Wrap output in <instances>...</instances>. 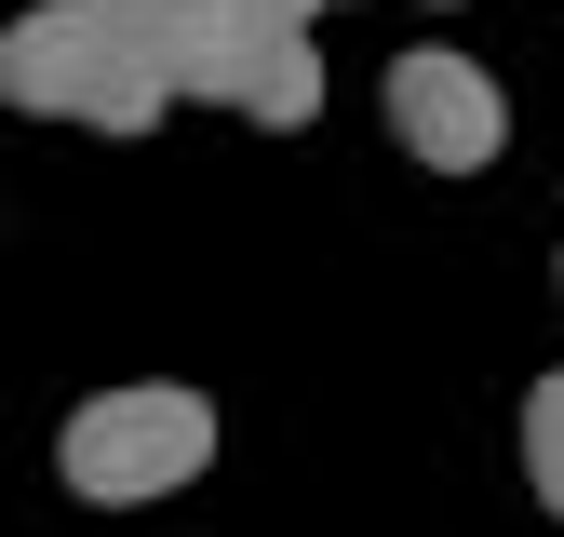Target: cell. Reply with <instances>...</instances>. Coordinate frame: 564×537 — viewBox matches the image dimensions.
Listing matches in <instances>:
<instances>
[{
  "mask_svg": "<svg viewBox=\"0 0 564 537\" xmlns=\"http://www.w3.org/2000/svg\"><path fill=\"white\" fill-rule=\"evenodd\" d=\"M175 54H188V0H41L0 41V95L82 134H149L175 108Z\"/></svg>",
  "mask_w": 564,
  "mask_h": 537,
  "instance_id": "cell-1",
  "label": "cell"
},
{
  "mask_svg": "<svg viewBox=\"0 0 564 537\" xmlns=\"http://www.w3.org/2000/svg\"><path fill=\"white\" fill-rule=\"evenodd\" d=\"M216 14H282V28H310V14H336V0H216Z\"/></svg>",
  "mask_w": 564,
  "mask_h": 537,
  "instance_id": "cell-6",
  "label": "cell"
},
{
  "mask_svg": "<svg viewBox=\"0 0 564 537\" xmlns=\"http://www.w3.org/2000/svg\"><path fill=\"white\" fill-rule=\"evenodd\" d=\"M0 108H14V95H0Z\"/></svg>",
  "mask_w": 564,
  "mask_h": 537,
  "instance_id": "cell-7",
  "label": "cell"
},
{
  "mask_svg": "<svg viewBox=\"0 0 564 537\" xmlns=\"http://www.w3.org/2000/svg\"><path fill=\"white\" fill-rule=\"evenodd\" d=\"M175 95L229 108V121H269V134H310L323 121V54H310V28H282V14H216V0H188Z\"/></svg>",
  "mask_w": 564,
  "mask_h": 537,
  "instance_id": "cell-3",
  "label": "cell"
},
{
  "mask_svg": "<svg viewBox=\"0 0 564 537\" xmlns=\"http://www.w3.org/2000/svg\"><path fill=\"white\" fill-rule=\"evenodd\" d=\"M54 470H67V497H95V511H149V497L216 470V403L175 390V376L162 390H95L82 417H67Z\"/></svg>",
  "mask_w": 564,
  "mask_h": 537,
  "instance_id": "cell-2",
  "label": "cell"
},
{
  "mask_svg": "<svg viewBox=\"0 0 564 537\" xmlns=\"http://www.w3.org/2000/svg\"><path fill=\"white\" fill-rule=\"evenodd\" d=\"M524 484H538V511H564V376L524 390Z\"/></svg>",
  "mask_w": 564,
  "mask_h": 537,
  "instance_id": "cell-5",
  "label": "cell"
},
{
  "mask_svg": "<svg viewBox=\"0 0 564 537\" xmlns=\"http://www.w3.org/2000/svg\"><path fill=\"white\" fill-rule=\"evenodd\" d=\"M390 134L431 175H484V162L511 149V108H498V81H484L470 54H403L390 67Z\"/></svg>",
  "mask_w": 564,
  "mask_h": 537,
  "instance_id": "cell-4",
  "label": "cell"
}]
</instances>
